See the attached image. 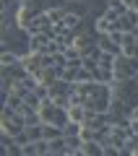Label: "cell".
Here are the masks:
<instances>
[{
	"label": "cell",
	"instance_id": "1",
	"mask_svg": "<svg viewBox=\"0 0 138 156\" xmlns=\"http://www.w3.org/2000/svg\"><path fill=\"white\" fill-rule=\"evenodd\" d=\"M39 122H47V125H57V128H65L68 122V107H60L55 104V101L47 96V99L42 101V107H39Z\"/></svg>",
	"mask_w": 138,
	"mask_h": 156
},
{
	"label": "cell",
	"instance_id": "2",
	"mask_svg": "<svg viewBox=\"0 0 138 156\" xmlns=\"http://www.w3.org/2000/svg\"><path fill=\"white\" fill-rule=\"evenodd\" d=\"M112 76L115 81H130V78L138 76V60L128 55H115V62H112Z\"/></svg>",
	"mask_w": 138,
	"mask_h": 156
},
{
	"label": "cell",
	"instance_id": "3",
	"mask_svg": "<svg viewBox=\"0 0 138 156\" xmlns=\"http://www.w3.org/2000/svg\"><path fill=\"white\" fill-rule=\"evenodd\" d=\"M37 13H39V11H37V5H34V3H26V5H18V11H16V26L26 31V29L31 26V21L37 18Z\"/></svg>",
	"mask_w": 138,
	"mask_h": 156
},
{
	"label": "cell",
	"instance_id": "4",
	"mask_svg": "<svg viewBox=\"0 0 138 156\" xmlns=\"http://www.w3.org/2000/svg\"><path fill=\"white\" fill-rule=\"evenodd\" d=\"M52 50V37L47 31L29 34V52H50Z\"/></svg>",
	"mask_w": 138,
	"mask_h": 156
},
{
	"label": "cell",
	"instance_id": "5",
	"mask_svg": "<svg viewBox=\"0 0 138 156\" xmlns=\"http://www.w3.org/2000/svg\"><path fill=\"white\" fill-rule=\"evenodd\" d=\"M21 68L29 73V76H37V73L44 68L42 52H26V55H21Z\"/></svg>",
	"mask_w": 138,
	"mask_h": 156
},
{
	"label": "cell",
	"instance_id": "6",
	"mask_svg": "<svg viewBox=\"0 0 138 156\" xmlns=\"http://www.w3.org/2000/svg\"><path fill=\"white\" fill-rule=\"evenodd\" d=\"M136 26H138V13L128 8V11L117 18V29H122V31H136Z\"/></svg>",
	"mask_w": 138,
	"mask_h": 156
},
{
	"label": "cell",
	"instance_id": "7",
	"mask_svg": "<svg viewBox=\"0 0 138 156\" xmlns=\"http://www.w3.org/2000/svg\"><path fill=\"white\" fill-rule=\"evenodd\" d=\"M78 154L81 156H102L104 154V148H102L99 140H81V148H78Z\"/></svg>",
	"mask_w": 138,
	"mask_h": 156
},
{
	"label": "cell",
	"instance_id": "8",
	"mask_svg": "<svg viewBox=\"0 0 138 156\" xmlns=\"http://www.w3.org/2000/svg\"><path fill=\"white\" fill-rule=\"evenodd\" d=\"M83 120H86V107L83 104H68V122L83 125Z\"/></svg>",
	"mask_w": 138,
	"mask_h": 156
},
{
	"label": "cell",
	"instance_id": "9",
	"mask_svg": "<svg viewBox=\"0 0 138 156\" xmlns=\"http://www.w3.org/2000/svg\"><path fill=\"white\" fill-rule=\"evenodd\" d=\"M47 143H50V151H47V154H68V140H65V135L52 138V140H47Z\"/></svg>",
	"mask_w": 138,
	"mask_h": 156
},
{
	"label": "cell",
	"instance_id": "10",
	"mask_svg": "<svg viewBox=\"0 0 138 156\" xmlns=\"http://www.w3.org/2000/svg\"><path fill=\"white\" fill-rule=\"evenodd\" d=\"M96 44L102 47V52H110V55H120V44H115L107 34H102V39L96 42Z\"/></svg>",
	"mask_w": 138,
	"mask_h": 156
},
{
	"label": "cell",
	"instance_id": "11",
	"mask_svg": "<svg viewBox=\"0 0 138 156\" xmlns=\"http://www.w3.org/2000/svg\"><path fill=\"white\" fill-rule=\"evenodd\" d=\"M60 135H65V133H63V128H57V125H47V122H42V138L52 140V138H60Z\"/></svg>",
	"mask_w": 138,
	"mask_h": 156
},
{
	"label": "cell",
	"instance_id": "12",
	"mask_svg": "<svg viewBox=\"0 0 138 156\" xmlns=\"http://www.w3.org/2000/svg\"><path fill=\"white\" fill-rule=\"evenodd\" d=\"M71 44L73 47H76V50H89V47H91V44H94V39H91V37H86V34H78V37H73L71 39Z\"/></svg>",
	"mask_w": 138,
	"mask_h": 156
},
{
	"label": "cell",
	"instance_id": "13",
	"mask_svg": "<svg viewBox=\"0 0 138 156\" xmlns=\"http://www.w3.org/2000/svg\"><path fill=\"white\" fill-rule=\"evenodd\" d=\"M0 65L3 68H16V65H21V57L16 52H3L0 55Z\"/></svg>",
	"mask_w": 138,
	"mask_h": 156
},
{
	"label": "cell",
	"instance_id": "14",
	"mask_svg": "<svg viewBox=\"0 0 138 156\" xmlns=\"http://www.w3.org/2000/svg\"><path fill=\"white\" fill-rule=\"evenodd\" d=\"M91 81H96V76H94V70H89V68H78L76 70V83H91Z\"/></svg>",
	"mask_w": 138,
	"mask_h": 156
},
{
	"label": "cell",
	"instance_id": "15",
	"mask_svg": "<svg viewBox=\"0 0 138 156\" xmlns=\"http://www.w3.org/2000/svg\"><path fill=\"white\" fill-rule=\"evenodd\" d=\"M47 18H50V23L55 26V23H63V18H65V13L68 11H63V8H47Z\"/></svg>",
	"mask_w": 138,
	"mask_h": 156
},
{
	"label": "cell",
	"instance_id": "16",
	"mask_svg": "<svg viewBox=\"0 0 138 156\" xmlns=\"http://www.w3.org/2000/svg\"><path fill=\"white\" fill-rule=\"evenodd\" d=\"M26 135H29V140H42V122H29Z\"/></svg>",
	"mask_w": 138,
	"mask_h": 156
},
{
	"label": "cell",
	"instance_id": "17",
	"mask_svg": "<svg viewBox=\"0 0 138 156\" xmlns=\"http://www.w3.org/2000/svg\"><path fill=\"white\" fill-rule=\"evenodd\" d=\"M94 26H96V31H99V34H110L112 29H117L115 23H112V21H107L104 16H99V18H96V21H94Z\"/></svg>",
	"mask_w": 138,
	"mask_h": 156
},
{
	"label": "cell",
	"instance_id": "18",
	"mask_svg": "<svg viewBox=\"0 0 138 156\" xmlns=\"http://www.w3.org/2000/svg\"><path fill=\"white\" fill-rule=\"evenodd\" d=\"M78 23H81V13H71V11H68V13H65V18H63V26L71 31V29H76Z\"/></svg>",
	"mask_w": 138,
	"mask_h": 156
},
{
	"label": "cell",
	"instance_id": "19",
	"mask_svg": "<svg viewBox=\"0 0 138 156\" xmlns=\"http://www.w3.org/2000/svg\"><path fill=\"white\" fill-rule=\"evenodd\" d=\"M24 101H26V104L31 107V109H37V112H39V107H42V101H44V99H42V96H37L34 91H29V94L24 96Z\"/></svg>",
	"mask_w": 138,
	"mask_h": 156
},
{
	"label": "cell",
	"instance_id": "20",
	"mask_svg": "<svg viewBox=\"0 0 138 156\" xmlns=\"http://www.w3.org/2000/svg\"><path fill=\"white\" fill-rule=\"evenodd\" d=\"M52 65H57V68H63V65H68V57H65V52H52Z\"/></svg>",
	"mask_w": 138,
	"mask_h": 156
},
{
	"label": "cell",
	"instance_id": "21",
	"mask_svg": "<svg viewBox=\"0 0 138 156\" xmlns=\"http://www.w3.org/2000/svg\"><path fill=\"white\" fill-rule=\"evenodd\" d=\"M107 37H110L112 42H115V44H122V37H125V31H122V29H112V31L107 34Z\"/></svg>",
	"mask_w": 138,
	"mask_h": 156
},
{
	"label": "cell",
	"instance_id": "22",
	"mask_svg": "<svg viewBox=\"0 0 138 156\" xmlns=\"http://www.w3.org/2000/svg\"><path fill=\"white\" fill-rule=\"evenodd\" d=\"M130 122V130H133V135H138V120H128Z\"/></svg>",
	"mask_w": 138,
	"mask_h": 156
},
{
	"label": "cell",
	"instance_id": "23",
	"mask_svg": "<svg viewBox=\"0 0 138 156\" xmlns=\"http://www.w3.org/2000/svg\"><path fill=\"white\" fill-rule=\"evenodd\" d=\"M128 120H138V101H136V107H133V112H130V117Z\"/></svg>",
	"mask_w": 138,
	"mask_h": 156
},
{
	"label": "cell",
	"instance_id": "24",
	"mask_svg": "<svg viewBox=\"0 0 138 156\" xmlns=\"http://www.w3.org/2000/svg\"><path fill=\"white\" fill-rule=\"evenodd\" d=\"M130 11H136V13H138V0H130Z\"/></svg>",
	"mask_w": 138,
	"mask_h": 156
},
{
	"label": "cell",
	"instance_id": "25",
	"mask_svg": "<svg viewBox=\"0 0 138 156\" xmlns=\"http://www.w3.org/2000/svg\"><path fill=\"white\" fill-rule=\"evenodd\" d=\"M110 5H115V8H117V5H125V3H122V0H110Z\"/></svg>",
	"mask_w": 138,
	"mask_h": 156
},
{
	"label": "cell",
	"instance_id": "26",
	"mask_svg": "<svg viewBox=\"0 0 138 156\" xmlns=\"http://www.w3.org/2000/svg\"><path fill=\"white\" fill-rule=\"evenodd\" d=\"M122 3H125V8H130V0H122Z\"/></svg>",
	"mask_w": 138,
	"mask_h": 156
},
{
	"label": "cell",
	"instance_id": "27",
	"mask_svg": "<svg viewBox=\"0 0 138 156\" xmlns=\"http://www.w3.org/2000/svg\"><path fill=\"white\" fill-rule=\"evenodd\" d=\"M136 31H138V26H136Z\"/></svg>",
	"mask_w": 138,
	"mask_h": 156
}]
</instances>
